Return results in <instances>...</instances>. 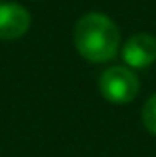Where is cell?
Segmentation results:
<instances>
[{
	"label": "cell",
	"mask_w": 156,
	"mask_h": 157,
	"mask_svg": "<svg viewBox=\"0 0 156 157\" xmlns=\"http://www.w3.org/2000/svg\"><path fill=\"white\" fill-rule=\"evenodd\" d=\"M74 46L88 62H108L120 48V32L108 16L90 12L82 16L74 26Z\"/></svg>",
	"instance_id": "obj_1"
},
{
	"label": "cell",
	"mask_w": 156,
	"mask_h": 157,
	"mask_svg": "<svg viewBox=\"0 0 156 157\" xmlns=\"http://www.w3.org/2000/svg\"><path fill=\"white\" fill-rule=\"evenodd\" d=\"M140 84L132 70L124 66H112L100 76V92L112 104H128L136 98Z\"/></svg>",
	"instance_id": "obj_2"
},
{
	"label": "cell",
	"mask_w": 156,
	"mask_h": 157,
	"mask_svg": "<svg viewBox=\"0 0 156 157\" xmlns=\"http://www.w3.org/2000/svg\"><path fill=\"white\" fill-rule=\"evenodd\" d=\"M122 58L132 68H146L156 60V38L150 34H134L122 48Z\"/></svg>",
	"instance_id": "obj_3"
},
{
	"label": "cell",
	"mask_w": 156,
	"mask_h": 157,
	"mask_svg": "<svg viewBox=\"0 0 156 157\" xmlns=\"http://www.w3.org/2000/svg\"><path fill=\"white\" fill-rule=\"evenodd\" d=\"M30 28V14L18 4H0V38L16 40Z\"/></svg>",
	"instance_id": "obj_4"
},
{
	"label": "cell",
	"mask_w": 156,
	"mask_h": 157,
	"mask_svg": "<svg viewBox=\"0 0 156 157\" xmlns=\"http://www.w3.org/2000/svg\"><path fill=\"white\" fill-rule=\"evenodd\" d=\"M142 123H144V127L150 133L156 135V94L152 98H148V101L144 104V109H142Z\"/></svg>",
	"instance_id": "obj_5"
}]
</instances>
